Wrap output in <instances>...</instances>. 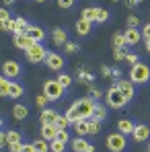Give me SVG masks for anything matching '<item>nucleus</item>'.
<instances>
[{"label": "nucleus", "mask_w": 150, "mask_h": 152, "mask_svg": "<svg viewBox=\"0 0 150 152\" xmlns=\"http://www.w3.org/2000/svg\"><path fill=\"white\" fill-rule=\"evenodd\" d=\"M142 37H144V39H150V25L144 27V31H142Z\"/></svg>", "instance_id": "47"}, {"label": "nucleus", "mask_w": 150, "mask_h": 152, "mask_svg": "<svg viewBox=\"0 0 150 152\" xmlns=\"http://www.w3.org/2000/svg\"><path fill=\"white\" fill-rule=\"evenodd\" d=\"M125 136L121 134V132H117V134H109L107 136V148L111 152H121L125 148Z\"/></svg>", "instance_id": "6"}, {"label": "nucleus", "mask_w": 150, "mask_h": 152, "mask_svg": "<svg viewBox=\"0 0 150 152\" xmlns=\"http://www.w3.org/2000/svg\"><path fill=\"white\" fill-rule=\"evenodd\" d=\"M27 115H29V109H27L25 105H15V107H12V117H15V119L23 121Z\"/></svg>", "instance_id": "18"}, {"label": "nucleus", "mask_w": 150, "mask_h": 152, "mask_svg": "<svg viewBox=\"0 0 150 152\" xmlns=\"http://www.w3.org/2000/svg\"><path fill=\"white\" fill-rule=\"evenodd\" d=\"M144 48H146V51L150 53V39H146V43H144Z\"/></svg>", "instance_id": "52"}, {"label": "nucleus", "mask_w": 150, "mask_h": 152, "mask_svg": "<svg viewBox=\"0 0 150 152\" xmlns=\"http://www.w3.org/2000/svg\"><path fill=\"white\" fill-rule=\"evenodd\" d=\"M6 138H8V144H10V142H21V134H19V132H15V129L6 132Z\"/></svg>", "instance_id": "33"}, {"label": "nucleus", "mask_w": 150, "mask_h": 152, "mask_svg": "<svg viewBox=\"0 0 150 152\" xmlns=\"http://www.w3.org/2000/svg\"><path fill=\"white\" fill-rule=\"evenodd\" d=\"M56 136H58V127L56 126H41V138H45V140H56Z\"/></svg>", "instance_id": "16"}, {"label": "nucleus", "mask_w": 150, "mask_h": 152, "mask_svg": "<svg viewBox=\"0 0 150 152\" xmlns=\"http://www.w3.org/2000/svg\"><path fill=\"white\" fill-rule=\"evenodd\" d=\"M2 2H4V4H6V6H8V4H12V2H15V0H2Z\"/></svg>", "instance_id": "53"}, {"label": "nucleus", "mask_w": 150, "mask_h": 152, "mask_svg": "<svg viewBox=\"0 0 150 152\" xmlns=\"http://www.w3.org/2000/svg\"><path fill=\"white\" fill-rule=\"evenodd\" d=\"M64 146H66V142H62V140H51V152H64Z\"/></svg>", "instance_id": "31"}, {"label": "nucleus", "mask_w": 150, "mask_h": 152, "mask_svg": "<svg viewBox=\"0 0 150 152\" xmlns=\"http://www.w3.org/2000/svg\"><path fill=\"white\" fill-rule=\"evenodd\" d=\"M51 37H53V43H56V45H62V43H66V31H64V29H56Z\"/></svg>", "instance_id": "23"}, {"label": "nucleus", "mask_w": 150, "mask_h": 152, "mask_svg": "<svg viewBox=\"0 0 150 152\" xmlns=\"http://www.w3.org/2000/svg\"><path fill=\"white\" fill-rule=\"evenodd\" d=\"M97 15H99V8L89 6V8H84V10H82L80 19H84V21H89V23H97Z\"/></svg>", "instance_id": "15"}, {"label": "nucleus", "mask_w": 150, "mask_h": 152, "mask_svg": "<svg viewBox=\"0 0 150 152\" xmlns=\"http://www.w3.org/2000/svg\"><path fill=\"white\" fill-rule=\"evenodd\" d=\"M113 2H117V0H113Z\"/></svg>", "instance_id": "56"}, {"label": "nucleus", "mask_w": 150, "mask_h": 152, "mask_svg": "<svg viewBox=\"0 0 150 152\" xmlns=\"http://www.w3.org/2000/svg\"><path fill=\"white\" fill-rule=\"evenodd\" d=\"M136 4H138V0H127V6H130V8H134Z\"/></svg>", "instance_id": "51"}, {"label": "nucleus", "mask_w": 150, "mask_h": 152, "mask_svg": "<svg viewBox=\"0 0 150 152\" xmlns=\"http://www.w3.org/2000/svg\"><path fill=\"white\" fill-rule=\"evenodd\" d=\"M2 72L6 78H17V76H21V66L17 64V62H4V66H2Z\"/></svg>", "instance_id": "9"}, {"label": "nucleus", "mask_w": 150, "mask_h": 152, "mask_svg": "<svg viewBox=\"0 0 150 152\" xmlns=\"http://www.w3.org/2000/svg\"><path fill=\"white\" fill-rule=\"evenodd\" d=\"M33 146H35V150H37V152H48V150H51V146H48V140H45V138L35 140V142H33Z\"/></svg>", "instance_id": "25"}, {"label": "nucleus", "mask_w": 150, "mask_h": 152, "mask_svg": "<svg viewBox=\"0 0 150 152\" xmlns=\"http://www.w3.org/2000/svg\"><path fill=\"white\" fill-rule=\"evenodd\" d=\"M130 80L134 82V84H144V82H148L150 80V68L146 64H136V66H132V72H130Z\"/></svg>", "instance_id": "1"}, {"label": "nucleus", "mask_w": 150, "mask_h": 152, "mask_svg": "<svg viewBox=\"0 0 150 152\" xmlns=\"http://www.w3.org/2000/svg\"><path fill=\"white\" fill-rule=\"evenodd\" d=\"M107 117V109L103 107V105H95V111H93V119H97V121H103Z\"/></svg>", "instance_id": "24"}, {"label": "nucleus", "mask_w": 150, "mask_h": 152, "mask_svg": "<svg viewBox=\"0 0 150 152\" xmlns=\"http://www.w3.org/2000/svg\"><path fill=\"white\" fill-rule=\"evenodd\" d=\"M58 82H60L64 88H68V86L72 84V78H70L68 74H62V76H58Z\"/></svg>", "instance_id": "34"}, {"label": "nucleus", "mask_w": 150, "mask_h": 152, "mask_svg": "<svg viewBox=\"0 0 150 152\" xmlns=\"http://www.w3.org/2000/svg\"><path fill=\"white\" fill-rule=\"evenodd\" d=\"M124 35H125V43H127V45H136V43H140V39H142V33H140L136 27H130Z\"/></svg>", "instance_id": "11"}, {"label": "nucleus", "mask_w": 150, "mask_h": 152, "mask_svg": "<svg viewBox=\"0 0 150 152\" xmlns=\"http://www.w3.org/2000/svg\"><path fill=\"white\" fill-rule=\"evenodd\" d=\"M15 25H17V29H15V33H25L27 29H29V23H27L25 19H21V17H19V19H15Z\"/></svg>", "instance_id": "26"}, {"label": "nucleus", "mask_w": 150, "mask_h": 152, "mask_svg": "<svg viewBox=\"0 0 150 152\" xmlns=\"http://www.w3.org/2000/svg\"><path fill=\"white\" fill-rule=\"evenodd\" d=\"M68 126H70V119H68L66 115H58V119H56V127H58V129H66Z\"/></svg>", "instance_id": "29"}, {"label": "nucleus", "mask_w": 150, "mask_h": 152, "mask_svg": "<svg viewBox=\"0 0 150 152\" xmlns=\"http://www.w3.org/2000/svg\"><path fill=\"white\" fill-rule=\"evenodd\" d=\"M48 101H50V99H48L45 95H39V97H37V107H41V109H43V107L48 105Z\"/></svg>", "instance_id": "40"}, {"label": "nucleus", "mask_w": 150, "mask_h": 152, "mask_svg": "<svg viewBox=\"0 0 150 152\" xmlns=\"http://www.w3.org/2000/svg\"><path fill=\"white\" fill-rule=\"evenodd\" d=\"M23 95V86L19 84V82H12V86H10V95L8 97H12V99H19Z\"/></svg>", "instance_id": "28"}, {"label": "nucleus", "mask_w": 150, "mask_h": 152, "mask_svg": "<svg viewBox=\"0 0 150 152\" xmlns=\"http://www.w3.org/2000/svg\"><path fill=\"white\" fill-rule=\"evenodd\" d=\"M0 19H2V21L10 19V17H8V10H4V8H2V10H0Z\"/></svg>", "instance_id": "48"}, {"label": "nucleus", "mask_w": 150, "mask_h": 152, "mask_svg": "<svg viewBox=\"0 0 150 152\" xmlns=\"http://www.w3.org/2000/svg\"><path fill=\"white\" fill-rule=\"evenodd\" d=\"M66 117L70 119V124H76V121H80V115H78V111H76V109H72V107L68 109V113H66Z\"/></svg>", "instance_id": "32"}, {"label": "nucleus", "mask_w": 150, "mask_h": 152, "mask_svg": "<svg viewBox=\"0 0 150 152\" xmlns=\"http://www.w3.org/2000/svg\"><path fill=\"white\" fill-rule=\"evenodd\" d=\"M89 146H91V144H89L82 136H78L74 142H72V150H74V152H86V148H89Z\"/></svg>", "instance_id": "19"}, {"label": "nucleus", "mask_w": 150, "mask_h": 152, "mask_svg": "<svg viewBox=\"0 0 150 152\" xmlns=\"http://www.w3.org/2000/svg\"><path fill=\"white\" fill-rule=\"evenodd\" d=\"M101 129V121H97V119H89V134H99Z\"/></svg>", "instance_id": "30"}, {"label": "nucleus", "mask_w": 150, "mask_h": 152, "mask_svg": "<svg viewBox=\"0 0 150 152\" xmlns=\"http://www.w3.org/2000/svg\"><path fill=\"white\" fill-rule=\"evenodd\" d=\"M56 140L68 142V132H66V129H58V136H56Z\"/></svg>", "instance_id": "39"}, {"label": "nucleus", "mask_w": 150, "mask_h": 152, "mask_svg": "<svg viewBox=\"0 0 150 152\" xmlns=\"http://www.w3.org/2000/svg\"><path fill=\"white\" fill-rule=\"evenodd\" d=\"M2 29H4V31H12V33H15L17 25H15V21H12V19H6V21H2Z\"/></svg>", "instance_id": "35"}, {"label": "nucleus", "mask_w": 150, "mask_h": 152, "mask_svg": "<svg viewBox=\"0 0 150 152\" xmlns=\"http://www.w3.org/2000/svg\"><path fill=\"white\" fill-rule=\"evenodd\" d=\"M113 45H115V50H121L125 45V35L124 33H115V35H113Z\"/></svg>", "instance_id": "27"}, {"label": "nucleus", "mask_w": 150, "mask_h": 152, "mask_svg": "<svg viewBox=\"0 0 150 152\" xmlns=\"http://www.w3.org/2000/svg\"><path fill=\"white\" fill-rule=\"evenodd\" d=\"M10 86H12V80L4 76V78L0 80V95H2V97H8V95H10Z\"/></svg>", "instance_id": "22"}, {"label": "nucleus", "mask_w": 150, "mask_h": 152, "mask_svg": "<svg viewBox=\"0 0 150 152\" xmlns=\"http://www.w3.org/2000/svg\"><path fill=\"white\" fill-rule=\"evenodd\" d=\"M91 25H93V23H89V21H84V19H78V23H76V33H78V35H89V33H91Z\"/></svg>", "instance_id": "20"}, {"label": "nucleus", "mask_w": 150, "mask_h": 152, "mask_svg": "<svg viewBox=\"0 0 150 152\" xmlns=\"http://www.w3.org/2000/svg\"><path fill=\"white\" fill-rule=\"evenodd\" d=\"M101 72H103V76H111V74H113V72H111L107 66H103V68H101Z\"/></svg>", "instance_id": "49"}, {"label": "nucleus", "mask_w": 150, "mask_h": 152, "mask_svg": "<svg viewBox=\"0 0 150 152\" xmlns=\"http://www.w3.org/2000/svg\"><path fill=\"white\" fill-rule=\"evenodd\" d=\"M132 136H134V140H136V142H146V140L150 138V127L144 126V124H142V126H136Z\"/></svg>", "instance_id": "10"}, {"label": "nucleus", "mask_w": 150, "mask_h": 152, "mask_svg": "<svg viewBox=\"0 0 150 152\" xmlns=\"http://www.w3.org/2000/svg\"><path fill=\"white\" fill-rule=\"evenodd\" d=\"M33 43H35V41L27 35V31H25V33H15V45H17L19 50H25L27 51Z\"/></svg>", "instance_id": "8"}, {"label": "nucleus", "mask_w": 150, "mask_h": 152, "mask_svg": "<svg viewBox=\"0 0 150 152\" xmlns=\"http://www.w3.org/2000/svg\"><path fill=\"white\" fill-rule=\"evenodd\" d=\"M125 58H127V53L124 50H113V60L115 62H124Z\"/></svg>", "instance_id": "36"}, {"label": "nucleus", "mask_w": 150, "mask_h": 152, "mask_svg": "<svg viewBox=\"0 0 150 152\" xmlns=\"http://www.w3.org/2000/svg\"><path fill=\"white\" fill-rule=\"evenodd\" d=\"M72 109L78 111L80 119H91V117H93V111H95V101H93L91 97H86V99H78V101L72 105Z\"/></svg>", "instance_id": "2"}, {"label": "nucleus", "mask_w": 150, "mask_h": 152, "mask_svg": "<svg viewBox=\"0 0 150 152\" xmlns=\"http://www.w3.org/2000/svg\"><path fill=\"white\" fill-rule=\"evenodd\" d=\"M72 126H74L78 136H86V134H89V119H80V121L72 124Z\"/></svg>", "instance_id": "21"}, {"label": "nucleus", "mask_w": 150, "mask_h": 152, "mask_svg": "<svg viewBox=\"0 0 150 152\" xmlns=\"http://www.w3.org/2000/svg\"><path fill=\"white\" fill-rule=\"evenodd\" d=\"M45 64L50 66L51 70H62V66H64V60H62V56H60V53H53V51H50V53H48V60H45Z\"/></svg>", "instance_id": "12"}, {"label": "nucleus", "mask_w": 150, "mask_h": 152, "mask_svg": "<svg viewBox=\"0 0 150 152\" xmlns=\"http://www.w3.org/2000/svg\"><path fill=\"white\" fill-rule=\"evenodd\" d=\"M58 4H60L62 8H72V4H74V0H58Z\"/></svg>", "instance_id": "42"}, {"label": "nucleus", "mask_w": 150, "mask_h": 152, "mask_svg": "<svg viewBox=\"0 0 150 152\" xmlns=\"http://www.w3.org/2000/svg\"><path fill=\"white\" fill-rule=\"evenodd\" d=\"M66 50L70 51V53H74V51H76V45H74V43H66Z\"/></svg>", "instance_id": "50"}, {"label": "nucleus", "mask_w": 150, "mask_h": 152, "mask_svg": "<svg viewBox=\"0 0 150 152\" xmlns=\"http://www.w3.org/2000/svg\"><path fill=\"white\" fill-rule=\"evenodd\" d=\"M125 60H127V64H132V66H136V64H138V56H136V53H127V58H125Z\"/></svg>", "instance_id": "41"}, {"label": "nucleus", "mask_w": 150, "mask_h": 152, "mask_svg": "<svg viewBox=\"0 0 150 152\" xmlns=\"http://www.w3.org/2000/svg\"><path fill=\"white\" fill-rule=\"evenodd\" d=\"M134 127H136V126H134L130 119H119V121H117V129H119L124 136H127V134H134Z\"/></svg>", "instance_id": "17"}, {"label": "nucleus", "mask_w": 150, "mask_h": 152, "mask_svg": "<svg viewBox=\"0 0 150 152\" xmlns=\"http://www.w3.org/2000/svg\"><path fill=\"white\" fill-rule=\"evenodd\" d=\"M127 25H130V27H138V25H140L138 17H134V15H132V17H127Z\"/></svg>", "instance_id": "43"}, {"label": "nucleus", "mask_w": 150, "mask_h": 152, "mask_svg": "<svg viewBox=\"0 0 150 152\" xmlns=\"http://www.w3.org/2000/svg\"><path fill=\"white\" fill-rule=\"evenodd\" d=\"M27 35H29L35 43H39V41L45 39V31H43L41 27H29V29H27Z\"/></svg>", "instance_id": "14"}, {"label": "nucleus", "mask_w": 150, "mask_h": 152, "mask_svg": "<svg viewBox=\"0 0 150 152\" xmlns=\"http://www.w3.org/2000/svg\"><path fill=\"white\" fill-rule=\"evenodd\" d=\"M125 103H127V99L121 95V91L117 86H111L109 93H107V105H111L113 109H121Z\"/></svg>", "instance_id": "5"}, {"label": "nucleus", "mask_w": 150, "mask_h": 152, "mask_svg": "<svg viewBox=\"0 0 150 152\" xmlns=\"http://www.w3.org/2000/svg\"><path fill=\"white\" fill-rule=\"evenodd\" d=\"M8 150L10 152H21L23 150V142H10V144H8Z\"/></svg>", "instance_id": "37"}, {"label": "nucleus", "mask_w": 150, "mask_h": 152, "mask_svg": "<svg viewBox=\"0 0 150 152\" xmlns=\"http://www.w3.org/2000/svg\"><path fill=\"white\" fill-rule=\"evenodd\" d=\"M48 53L50 51H45V48L41 45V43H33L29 50L25 51L27 60L31 62V64H39V62H45L48 60Z\"/></svg>", "instance_id": "3"}, {"label": "nucleus", "mask_w": 150, "mask_h": 152, "mask_svg": "<svg viewBox=\"0 0 150 152\" xmlns=\"http://www.w3.org/2000/svg\"><path fill=\"white\" fill-rule=\"evenodd\" d=\"M37 2H45V0H37Z\"/></svg>", "instance_id": "55"}, {"label": "nucleus", "mask_w": 150, "mask_h": 152, "mask_svg": "<svg viewBox=\"0 0 150 152\" xmlns=\"http://www.w3.org/2000/svg\"><path fill=\"white\" fill-rule=\"evenodd\" d=\"M86 152H95V148H93V146H89V148H86Z\"/></svg>", "instance_id": "54"}, {"label": "nucleus", "mask_w": 150, "mask_h": 152, "mask_svg": "<svg viewBox=\"0 0 150 152\" xmlns=\"http://www.w3.org/2000/svg\"><path fill=\"white\" fill-rule=\"evenodd\" d=\"M99 97H101V91H97V88H91V99H93V101H97Z\"/></svg>", "instance_id": "46"}, {"label": "nucleus", "mask_w": 150, "mask_h": 152, "mask_svg": "<svg viewBox=\"0 0 150 152\" xmlns=\"http://www.w3.org/2000/svg\"><path fill=\"white\" fill-rule=\"evenodd\" d=\"M78 78H80V80H84V82H89V80H93L95 76L91 74V72H80V76H78Z\"/></svg>", "instance_id": "44"}, {"label": "nucleus", "mask_w": 150, "mask_h": 152, "mask_svg": "<svg viewBox=\"0 0 150 152\" xmlns=\"http://www.w3.org/2000/svg\"><path fill=\"white\" fill-rule=\"evenodd\" d=\"M62 93H64V86H62L58 80H45V84H43V95H45L50 101H58V99L62 97Z\"/></svg>", "instance_id": "4"}, {"label": "nucleus", "mask_w": 150, "mask_h": 152, "mask_svg": "<svg viewBox=\"0 0 150 152\" xmlns=\"http://www.w3.org/2000/svg\"><path fill=\"white\" fill-rule=\"evenodd\" d=\"M21 152H37V150H35V146H33V142H31V144H23V150Z\"/></svg>", "instance_id": "45"}, {"label": "nucleus", "mask_w": 150, "mask_h": 152, "mask_svg": "<svg viewBox=\"0 0 150 152\" xmlns=\"http://www.w3.org/2000/svg\"><path fill=\"white\" fill-rule=\"evenodd\" d=\"M109 19V12L107 10H103V8H99V15H97V23H105Z\"/></svg>", "instance_id": "38"}, {"label": "nucleus", "mask_w": 150, "mask_h": 152, "mask_svg": "<svg viewBox=\"0 0 150 152\" xmlns=\"http://www.w3.org/2000/svg\"><path fill=\"white\" fill-rule=\"evenodd\" d=\"M115 86L121 91V95H124L127 101H132V99H134L136 91H134V82H132V80H117V84H115Z\"/></svg>", "instance_id": "7"}, {"label": "nucleus", "mask_w": 150, "mask_h": 152, "mask_svg": "<svg viewBox=\"0 0 150 152\" xmlns=\"http://www.w3.org/2000/svg\"><path fill=\"white\" fill-rule=\"evenodd\" d=\"M56 119H58V113L53 109H43V113H41V126H56Z\"/></svg>", "instance_id": "13"}]
</instances>
